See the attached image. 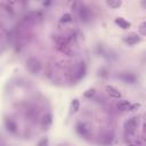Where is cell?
I'll list each match as a JSON object with an SVG mask.
<instances>
[{"label":"cell","mask_w":146,"mask_h":146,"mask_svg":"<svg viewBox=\"0 0 146 146\" xmlns=\"http://www.w3.org/2000/svg\"><path fill=\"white\" fill-rule=\"evenodd\" d=\"M41 67H42L41 62L38 58L31 57L26 60V68L31 74H39L41 71Z\"/></svg>","instance_id":"1"},{"label":"cell","mask_w":146,"mask_h":146,"mask_svg":"<svg viewBox=\"0 0 146 146\" xmlns=\"http://www.w3.org/2000/svg\"><path fill=\"white\" fill-rule=\"evenodd\" d=\"M86 74V64L83 62H79L72 72V80L73 81H80Z\"/></svg>","instance_id":"2"},{"label":"cell","mask_w":146,"mask_h":146,"mask_svg":"<svg viewBox=\"0 0 146 146\" xmlns=\"http://www.w3.org/2000/svg\"><path fill=\"white\" fill-rule=\"evenodd\" d=\"M137 125H138L137 117L133 116V117H130L129 120H127L124 122V131H125V133H128V135L135 133L136 130H137Z\"/></svg>","instance_id":"3"},{"label":"cell","mask_w":146,"mask_h":146,"mask_svg":"<svg viewBox=\"0 0 146 146\" xmlns=\"http://www.w3.org/2000/svg\"><path fill=\"white\" fill-rule=\"evenodd\" d=\"M140 36L137 34V33H133V32H131V33H128V34H125L124 36H123V42L125 43V44H128V46H135V44H137L138 42H140Z\"/></svg>","instance_id":"4"},{"label":"cell","mask_w":146,"mask_h":146,"mask_svg":"<svg viewBox=\"0 0 146 146\" xmlns=\"http://www.w3.org/2000/svg\"><path fill=\"white\" fill-rule=\"evenodd\" d=\"M76 132L81 136V137H84V138H88L90 136V128L86 124V123H78L76 124Z\"/></svg>","instance_id":"5"},{"label":"cell","mask_w":146,"mask_h":146,"mask_svg":"<svg viewBox=\"0 0 146 146\" xmlns=\"http://www.w3.org/2000/svg\"><path fill=\"white\" fill-rule=\"evenodd\" d=\"M76 11H78V15H79V18L81 19V21H88V18H89V9L86 7V6H83V5H80V7L76 9Z\"/></svg>","instance_id":"6"},{"label":"cell","mask_w":146,"mask_h":146,"mask_svg":"<svg viewBox=\"0 0 146 146\" xmlns=\"http://www.w3.org/2000/svg\"><path fill=\"white\" fill-rule=\"evenodd\" d=\"M105 89H106L107 94H108L111 97L116 98V99L121 98V92H120V91H119V89H116L115 87H113V86H106V87H105Z\"/></svg>","instance_id":"7"},{"label":"cell","mask_w":146,"mask_h":146,"mask_svg":"<svg viewBox=\"0 0 146 146\" xmlns=\"http://www.w3.org/2000/svg\"><path fill=\"white\" fill-rule=\"evenodd\" d=\"M114 23H115L119 27H121V29H123V30L130 29V26H131L130 22L125 21V19H124V18H122V17H116V18L114 19Z\"/></svg>","instance_id":"8"},{"label":"cell","mask_w":146,"mask_h":146,"mask_svg":"<svg viewBox=\"0 0 146 146\" xmlns=\"http://www.w3.org/2000/svg\"><path fill=\"white\" fill-rule=\"evenodd\" d=\"M130 106H131V103L129 100H120L116 104V108L120 112H127V111H129L130 110Z\"/></svg>","instance_id":"9"},{"label":"cell","mask_w":146,"mask_h":146,"mask_svg":"<svg viewBox=\"0 0 146 146\" xmlns=\"http://www.w3.org/2000/svg\"><path fill=\"white\" fill-rule=\"evenodd\" d=\"M79 110H80V102H79V99L74 98V99L71 102V105H70V112H71L72 114H74V113H76Z\"/></svg>","instance_id":"10"},{"label":"cell","mask_w":146,"mask_h":146,"mask_svg":"<svg viewBox=\"0 0 146 146\" xmlns=\"http://www.w3.org/2000/svg\"><path fill=\"white\" fill-rule=\"evenodd\" d=\"M120 78H121L123 81L129 82V83H135V82H136V76H135L133 74H131V73H123Z\"/></svg>","instance_id":"11"},{"label":"cell","mask_w":146,"mask_h":146,"mask_svg":"<svg viewBox=\"0 0 146 146\" xmlns=\"http://www.w3.org/2000/svg\"><path fill=\"white\" fill-rule=\"evenodd\" d=\"M106 5L108 7H111V8H113V9H116V8L122 6V1L121 0H107Z\"/></svg>","instance_id":"12"},{"label":"cell","mask_w":146,"mask_h":146,"mask_svg":"<svg viewBox=\"0 0 146 146\" xmlns=\"http://www.w3.org/2000/svg\"><path fill=\"white\" fill-rule=\"evenodd\" d=\"M51 122H52L51 115H50V114H47V115L43 117V121H42V125L44 127V129H48V127H50Z\"/></svg>","instance_id":"13"},{"label":"cell","mask_w":146,"mask_h":146,"mask_svg":"<svg viewBox=\"0 0 146 146\" xmlns=\"http://www.w3.org/2000/svg\"><path fill=\"white\" fill-rule=\"evenodd\" d=\"M138 31H139V33H140L141 35L146 36V21H145V22H143V23L139 25Z\"/></svg>","instance_id":"14"},{"label":"cell","mask_w":146,"mask_h":146,"mask_svg":"<svg viewBox=\"0 0 146 146\" xmlns=\"http://www.w3.org/2000/svg\"><path fill=\"white\" fill-rule=\"evenodd\" d=\"M95 92H96V90L94 89V88H91V89H88L86 92H84V97L86 98H91V97H94V95H95Z\"/></svg>","instance_id":"15"},{"label":"cell","mask_w":146,"mask_h":146,"mask_svg":"<svg viewBox=\"0 0 146 146\" xmlns=\"http://www.w3.org/2000/svg\"><path fill=\"white\" fill-rule=\"evenodd\" d=\"M60 21L64 22V23H66V22H71V21H72V16H71L70 14H65V15L62 16Z\"/></svg>","instance_id":"16"},{"label":"cell","mask_w":146,"mask_h":146,"mask_svg":"<svg viewBox=\"0 0 146 146\" xmlns=\"http://www.w3.org/2000/svg\"><path fill=\"white\" fill-rule=\"evenodd\" d=\"M7 123H8V128H7V129H8V130H10V131H15L16 125H15V124H14V123H13L10 120H9V122L7 121Z\"/></svg>","instance_id":"17"},{"label":"cell","mask_w":146,"mask_h":146,"mask_svg":"<svg viewBox=\"0 0 146 146\" xmlns=\"http://www.w3.org/2000/svg\"><path fill=\"white\" fill-rule=\"evenodd\" d=\"M139 107H140V104H139V103H135V104H131L129 111H136V110H138Z\"/></svg>","instance_id":"18"},{"label":"cell","mask_w":146,"mask_h":146,"mask_svg":"<svg viewBox=\"0 0 146 146\" xmlns=\"http://www.w3.org/2000/svg\"><path fill=\"white\" fill-rule=\"evenodd\" d=\"M140 5H141V7H144V8H146V0H143V1L140 2Z\"/></svg>","instance_id":"19"},{"label":"cell","mask_w":146,"mask_h":146,"mask_svg":"<svg viewBox=\"0 0 146 146\" xmlns=\"http://www.w3.org/2000/svg\"><path fill=\"white\" fill-rule=\"evenodd\" d=\"M130 146H135V145H130Z\"/></svg>","instance_id":"20"}]
</instances>
